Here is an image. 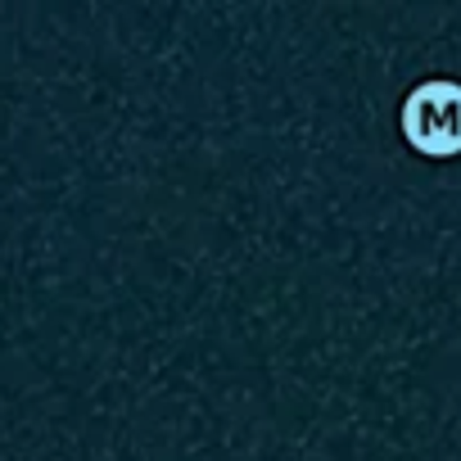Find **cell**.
Returning <instances> with one entry per match:
<instances>
[{"label":"cell","instance_id":"1","mask_svg":"<svg viewBox=\"0 0 461 461\" xmlns=\"http://www.w3.org/2000/svg\"><path fill=\"white\" fill-rule=\"evenodd\" d=\"M402 136L425 158L461 154V82H420L402 100Z\"/></svg>","mask_w":461,"mask_h":461}]
</instances>
